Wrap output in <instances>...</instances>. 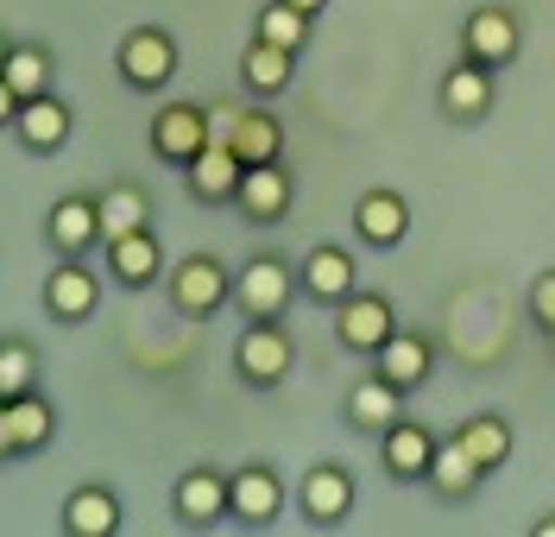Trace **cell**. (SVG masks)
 Returning a JSON list of instances; mask_svg holds the SVG:
<instances>
[{"label":"cell","mask_w":555,"mask_h":537,"mask_svg":"<svg viewBox=\"0 0 555 537\" xmlns=\"http://www.w3.org/2000/svg\"><path fill=\"white\" fill-rule=\"evenodd\" d=\"M102 253H107V272H114V285H120V291H152V285H158V272H165L158 228H133V234L107 241Z\"/></svg>","instance_id":"cell-17"},{"label":"cell","mask_w":555,"mask_h":537,"mask_svg":"<svg viewBox=\"0 0 555 537\" xmlns=\"http://www.w3.org/2000/svg\"><path fill=\"white\" fill-rule=\"evenodd\" d=\"M95 203H102V247L107 241H120V234H133V228H152V196H145L133 178L107 183Z\"/></svg>","instance_id":"cell-27"},{"label":"cell","mask_w":555,"mask_h":537,"mask_svg":"<svg viewBox=\"0 0 555 537\" xmlns=\"http://www.w3.org/2000/svg\"><path fill=\"white\" fill-rule=\"evenodd\" d=\"M379 462H385V474H391L398 487H411V481H429V462H436V436L416 424V418H398V424L379 436Z\"/></svg>","instance_id":"cell-20"},{"label":"cell","mask_w":555,"mask_h":537,"mask_svg":"<svg viewBox=\"0 0 555 537\" xmlns=\"http://www.w3.org/2000/svg\"><path fill=\"white\" fill-rule=\"evenodd\" d=\"M7 424H13V443H20V456H33V449H44L51 436H57V405L38 393H20L7 398Z\"/></svg>","instance_id":"cell-28"},{"label":"cell","mask_w":555,"mask_h":537,"mask_svg":"<svg viewBox=\"0 0 555 537\" xmlns=\"http://www.w3.org/2000/svg\"><path fill=\"white\" fill-rule=\"evenodd\" d=\"M291 7H297V13H310V20H315V13H328V0H291Z\"/></svg>","instance_id":"cell-36"},{"label":"cell","mask_w":555,"mask_h":537,"mask_svg":"<svg viewBox=\"0 0 555 537\" xmlns=\"http://www.w3.org/2000/svg\"><path fill=\"white\" fill-rule=\"evenodd\" d=\"M38 386V348L26 342V335H7L0 342V405L20 393H33Z\"/></svg>","instance_id":"cell-32"},{"label":"cell","mask_w":555,"mask_h":537,"mask_svg":"<svg viewBox=\"0 0 555 537\" xmlns=\"http://www.w3.org/2000/svg\"><path fill=\"white\" fill-rule=\"evenodd\" d=\"M518 51H524V20L512 7L486 0V7H474V13L461 20V57H474L486 71H512Z\"/></svg>","instance_id":"cell-4"},{"label":"cell","mask_w":555,"mask_h":537,"mask_svg":"<svg viewBox=\"0 0 555 537\" xmlns=\"http://www.w3.org/2000/svg\"><path fill=\"white\" fill-rule=\"evenodd\" d=\"M208 120H215V140L234 145V158H241V165H272V158H284V120H278L272 107L215 102V107H208Z\"/></svg>","instance_id":"cell-3"},{"label":"cell","mask_w":555,"mask_h":537,"mask_svg":"<svg viewBox=\"0 0 555 537\" xmlns=\"http://www.w3.org/2000/svg\"><path fill=\"white\" fill-rule=\"evenodd\" d=\"M550 342H555V335H550Z\"/></svg>","instance_id":"cell-39"},{"label":"cell","mask_w":555,"mask_h":537,"mask_svg":"<svg viewBox=\"0 0 555 537\" xmlns=\"http://www.w3.org/2000/svg\"><path fill=\"white\" fill-rule=\"evenodd\" d=\"M297 291H304V279H297V266H291L284 253H253L241 272H234V304H241L246 322L284 317Z\"/></svg>","instance_id":"cell-1"},{"label":"cell","mask_w":555,"mask_h":537,"mask_svg":"<svg viewBox=\"0 0 555 537\" xmlns=\"http://www.w3.org/2000/svg\"><path fill=\"white\" fill-rule=\"evenodd\" d=\"M20 456V443H13V424H7V405H0V462H13Z\"/></svg>","instance_id":"cell-35"},{"label":"cell","mask_w":555,"mask_h":537,"mask_svg":"<svg viewBox=\"0 0 555 537\" xmlns=\"http://www.w3.org/2000/svg\"><path fill=\"white\" fill-rule=\"evenodd\" d=\"M291 500L304 512V525L335 532L347 512H353V500H360V481H353V468H341V462H315V468H304V481H297Z\"/></svg>","instance_id":"cell-8"},{"label":"cell","mask_w":555,"mask_h":537,"mask_svg":"<svg viewBox=\"0 0 555 537\" xmlns=\"http://www.w3.org/2000/svg\"><path fill=\"white\" fill-rule=\"evenodd\" d=\"M297 279H304V297H315V304H341V297H353L360 291V266H353V253L335 247V241H322V247L304 253V266H297Z\"/></svg>","instance_id":"cell-16"},{"label":"cell","mask_w":555,"mask_h":537,"mask_svg":"<svg viewBox=\"0 0 555 537\" xmlns=\"http://www.w3.org/2000/svg\"><path fill=\"white\" fill-rule=\"evenodd\" d=\"M391 329H398V310H391L385 291H353V297L335 304V342L347 355H379L391 342Z\"/></svg>","instance_id":"cell-9"},{"label":"cell","mask_w":555,"mask_h":537,"mask_svg":"<svg viewBox=\"0 0 555 537\" xmlns=\"http://www.w3.org/2000/svg\"><path fill=\"white\" fill-rule=\"evenodd\" d=\"M13 133L26 152H64L69 133H76V114L69 102L51 89V95H33V102H20V120H13Z\"/></svg>","instance_id":"cell-22"},{"label":"cell","mask_w":555,"mask_h":537,"mask_svg":"<svg viewBox=\"0 0 555 537\" xmlns=\"http://www.w3.org/2000/svg\"><path fill=\"white\" fill-rule=\"evenodd\" d=\"M480 481H486V468L467 456V443H461V436L436 443V462H429V494H436V500H449V506L474 500V494H480Z\"/></svg>","instance_id":"cell-25"},{"label":"cell","mask_w":555,"mask_h":537,"mask_svg":"<svg viewBox=\"0 0 555 537\" xmlns=\"http://www.w3.org/2000/svg\"><path fill=\"white\" fill-rule=\"evenodd\" d=\"M20 120V95H13V82L0 76V127H13Z\"/></svg>","instance_id":"cell-34"},{"label":"cell","mask_w":555,"mask_h":537,"mask_svg":"<svg viewBox=\"0 0 555 537\" xmlns=\"http://www.w3.org/2000/svg\"><path fill=\"white\" fill-rule=\"evenodd\" d=\"M373 373H385V380L404 386V393H423L429 373H436V342L416 335V329H391V342L373 355Z\"/></svg>","instance_id":"cell-19"},{"label":"cell","mask_w":555,"mask_h":537,"mask_svg":"<svg viewBox=\"0 0 555 537\" xmlns=\"http://www.w3.org/2000/svg\"><path fill=\"white\" fill-rule=\"evenodd\" d=\"M492 95H499V71H486L474 57L449 64V71H442V89H436V102H442V114H449L454 127L486 120V114H492Z\"/></svg>","instance_id":"cell-12"},{"label":"cell","mask_w":555,"mask_h":537,"mask_svg":"<svg viewBox=\"0 0 555 537\" xmlns=\"http://www.w3.org/2000/svg\"><path fill=\"white\" fill-rule=\"evenodd\" d=\"M241 178H246V165L234 158V145L228 140H208L203 152L183 165V190H190L196 203H208V209L234 203V196H241Z\"/></svg>","instance_id":"cell-15"},{"label":"cell","mask_w":555,"mask_h":537,"mask_svg":"<svg viewBox=\"0 0 555 537\" xmlns=\"http://www.w3.org/2000/svg\"><path fill=\"white\" fill-rule=\"evenodd\" d=\"M7 51H13V38H7V33H0V64H7Z\"/></svg>","instance_id":"cell-38"},{"label":"cell","mask_w":555,"mask_h":537,"mask_svg":"<svg viewBox=\"0 0 555 537\" xmlns=\"http://www.w3.org/2000/svg\"><path fill=\"white\" fill-rule=\"evenodd\" d=\"M454 436L467 443V456H474L486 474L512 462V443H518V436H512V424H505L499 411H474V418H461V430H454Z\"/></svg>","instance_id":"cell-29"},{"label":"cell","mask_w":555,"mask_h":537,"mask_svg":"<svg viewBox=\"0 0 555 537\" xmlns=\"http://www.w3.org/2000/svg\"><path fill=\"white\" fill-rule=\"evenodd\" d=\"M353 234L379 253L404 247V234H411V203H404L398 190H366V196L353 203Z\"/></svg>","instance_id":"cell-21"},{"label":"cell","mask_w":555,"mask_h":537,"mask_svg":"<svg viewBox=\"0 0 555 537\" xmlns=\"http://www.w3.org/2000/svg\"><path fill=\"white\" fill-rule=\"evenodd\" d=\"M291 506V487L272 462H246L228 474V519H241L246 532H272Z\"/></svg>","instance_id":"cell-5"},{"label":"cell","mask_w":555,"mask_h":537,"mask_svg":"<svg viewBox=\"0 0 555 537\" xmlns=\"http://www.w3.org/2000/svg\"><path fill=\"white\" fill-rule=\"evenodd\" d=\"M404 386H391L385 373H366V380H353V393H347V424L366 430V436H385V430L404 418Z\"/></svg>","instance_id":"cell-23"},{"label":"cell","mask_w":555,"mask_h":537,"mask_svg":"<svg viewBox=\"0 0 555 537\" xmlns=\"http://www.w3.org/2000/svg\"><path fill=\"white\" fill-rule=\"evenodd\" d=\"M530 317H537L543 335H555V272H543V279L530 285Z\"/></svg>","instance_id":"cell-33"},{"label":"cell","mask_w":555,"mask_h":537,"mask_svg":"<svg viewBox=\"0 0 555 537\" xmlns=\"http://www.w3.org/2000/svg\"><path fill=\"white\" fill-rule=\"evenodd\" d=\"M95 304H102V279H95V266H82V259H64V266H51V279H44V317L76 329V322L95 317Z\"/></svg>","instance_id":"cell-13"},{"label":"cell","mask_w":555,"mask_h":537,"mask_svg":"<svg viewBox=\"0 0 555 537\" xmlns=\"http://www.w3.org/2000/svg\"><path fill=\"white\" fill-rule=\"evenodd\" d=\"M253 38H272V44H284V51H297V57H304V44L315 38V20H310V13H297L291 0H266V7H259V20H253Z\"/></svg>","instance_id":"cell-31"},{"label":"cell","mask_w":555,"mask_h":537,"mask_svg":"<svg viewBox=\"0 0 555 537\" xmlns=\"http://www.w3.org/2000/svg\"><path fill=\"white\" fill-rule=\"evenodd\" d=\"M120 82L139 89V95H158V89H171L177 82V38L165 26H133V33L120 38Z\"/></svg>","instance_id":"cell-7"},{"label":"cell","mask_w":555,"mask_h":537,"mask_svg":"<svg viewBox=\"0 0 555 537\" xmlns=\"http://www.w3.org/2000/svg\"><path fill=\"white\" fill-rule=\"evenodd\" d=\"M145 140H152V152H158L165 165L183 171V165L215 140V120H208L203 102H165L158 114H152V133H145Z\"/></svg>","instance_id":"cell-10"},{"label":"cell","mask_w":555,"mask_h":537,"mask_svg":"<svg viewBox=\"0 0 555 537\" xmlns=\"http://www.w3.org/2000/svg\"><path fill=\"white\" fill-rule=\"evenodd\" d=\"M171 512H177V525H190V532L221 525V519H228V474H215V468H190V474L171 487Z\"/></svg>","instance_id":"cell-18"},{"label":"cell","mask_w":555,"mask_h":537,"mask_svg":"<svg viewBox=\"0 0 555 537\" xmlns=\"http://www.w3.org/2000/svg\"><path fill=\"white\" fill-rule=\"evenodd\" d=\"M291 360H297V342H291L284 317L246 322L241 342H234V373H241V386H253V393H272V386H284Z\"/></svg>","instance_id":"cell-2"},{"label":"cell","mask_w":555,"mask_h":537,"mask_svg":"<svg viewBox=\"0 0 555 537\" xmlns=\"http://www.w3.org/2000/svg\"><path fill=\"white\" fill-rule=\"evenodd\" d=\"M171 304H177V317L208 322L215 310L234 304V266H221L215 253H190L171 272Z\"/></svg>","instance_id":"cell-6"},{"label":"cell","mask_w":555,"mask_h":537,"mask_svg":"<svg viewBox=\"0 0 555 537\" xmlns=\"http://www.w3.org/2000/svg\"><path fill=\"white\" fill-rule=\"evenodd\" d=\"M0 76L13 82L20 102H33V95H51V89H57V57H51L44 44H13L7 64H0Z\"/></svg>","instance_id":"cell-30"},{"label":"cell","mask_w":555,"mask_h":537,"mask_svg":"<svg viewBox=\"0 0 555 537\" xmlns=\"http://www.w3.org/2000/svg\"><path fill=\"white\" fill-rule=\"evenodd\" d=\"M291 196H297V178L284 171V158H272V165H246L234 209H241L253 228H278V221L291 215Z\"/></svg>","instance_id":"cell-14"},{"label":"cell","mask_w":555,"mask_h":537,"mask_svg":"<svg viewBox=\"0 0 555 537\" xmlns=\"http://www.w3.org/2000/svg\"><path fill=\"white\" fill-rule=\"evenodd\" d=\"M530 537H555V512H550V519H537V525H530Z\"/></svg>","instance_id":"cell-37"},{"label":"cell","mask_w":555,"mask_h":537,"mask_svg":"<svg viewBox=\"0 0 555 537\" xmlns=\"http://www.w3.org/2000/svg\"><path fill=\"white\" fill-rule=\"evenodd\" d=\"M241 82L246 95H284L291 82H297V51H284V44H272V38H253L241 51Z\"/></svg>","instance_id":"cell-24"},{"label":"cell","mask_w":555,"mask_h":537,"mask_svg":"<svg viewBox=\"0 0 555 537\" xmlns=\"http://www.w3.org/2000/svg\"><path fill=\"white\" fill-rule=\"evenodd\" d=\"M44 241H51L57 259H89V253L102 247V203L82 196V190L57 196L51 215H44Z\"/></svg>","instance_id":"cell-11"},{"label":"cell","mask_w":555,"mask_h":537,"mask_svg":"<svg viewBox=\"0 0 555 537\" xmlns=\"http://www.w3.org/2000/svg\"><path fill=\"white\" fill-rule=\"evenodd\" d=\"M64 532L69 537H114L120 532V494L102 487V481L76 487V494L64 500Z\"/></svg>","instance_id":"cell-26"}]
</instances>
